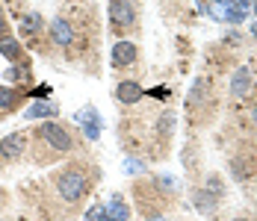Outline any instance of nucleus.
I'll return each mask as SVG.
<instances>
[{"mask_svg": "<svg viewBox=\"0 0 257 221\" xmlns=\"http://www.w3.org/2000/svg\"><path fill=\"white\" fill-rule=\"evenodd\" d=\"M77 121L86 127V136H89V139H98V136H101V121H98L95 109H83L77 115Z\"/></svg>", "mask_w": 257, "mask_h": 221, "instance_id": "9", "label": "nucleus"}, {"mask_svg": "<svg viewBox=\"0 0 257 221\" xmlns=\"http://www.w3.org/2000/svg\"><path fill=\"white\" fill-rule=\"evenodd\" d=\"M12 106H15V95H12V89L0 86V109H12Z\"/></svg>", "mask_w": 257, "mask_h": 221, "instance_id": "14", "label": "nucleus"}, {"mask_svg": "<svg viewBox=\"0 0 257 221\" xmlns=\"http://www.w3.org/2000/svg\"><path fill=\"white\" fill-rule=\"evenodd\" d=\"M48 145H53L56 150H71V136L59 127V124H53V121H48L45 127H42V133H39Z\"/></svg>", "mask_w": 257, "mask_h": 221, "instance_id": "2", "label": "nucleus"}, {"mask_svg": "<svg viewBox=\"0 0 257 221\" xmlns=\"http://www.w3.org/2000/svg\"><path fill=\"white\" fill-rule=\"evenodd\" d=\"M112 62L118 65V68H127L136 62V45L133 42H115V48H112Z\"/></svg>", "mask_w": 257, "mask_h": 221, "instance_id": "5", "label": "nucleus"}, {"mask_svg": "<svg viewBox=\"0 0 257 221\" xmlns=\"http://www.w3.org/2000/svg\"><path fill=\"white\" fill-rule=\"evenodd\" d=\"M109 18H112V24L127 27V24H133V18H136V9L130 6L127 0H112V3H109Z\"/></svg>", "mask_w": 257, "mask_h": 221, "instance_id": "4", "label": "nucleus"}, {"mask_svg": "<svg viewBox=\"0 0 257 221\" xmlns=\"http://www.w3.org/2000/svg\"><path fill=\"white\" fill-rule=\"evenodd\" d=\"M198 206H201V209H204V212H207V209L213 206V200H210V197H207V195H198Z\"/></svg>", "mask_w": 257, "mask_h": 221, "instance_id": "16", "label": "nucleus"}, {"mask_svg": "<svg viewBox=\"0 0 257 221\" xmlns=\"http://www.w3.org/2000/svg\"><path fill=\"white\" fill-rule=\"evenodd\" d=\"M53 115V106L51 103H33L27 109V118H51Z\"/></svg>", "mask_w": 257, "mask_h": 221, "instance_id": "13", "label": "nucleus"}, {"mask_svg": "<svg viewBox=\"0 0 257 221\" xmlns=\"http://www.w3.org/2000/svg\"><path fill=\"white\" fill-rule=\"evenodd\" d=\"M39 24H42V21H39V15H27V21H21V27H24L27 33H33V30H39Z\"/></svg>", "mask_w": 257, "mask_h": 221, "instance_id": "15", "label": "nucleus"}, {"mask_svg": "<svg viewBox=\"0 0 257 221\" xmlns=\"http://www.w3.org/2000/svg\"><path fill=\"white\" fill-rule=\"evenodd\" d=\"M115 98L121 100V103H136V100H142V86L139 83H118V89H115Z\"/></svg>", "mask_w": 257, "mask_h": 221, "instance_id": "7", "label": "nucleus"}, {"mask_svg": "<svg viewBox=\"0 0 257 221\" xmlns=\"http://www.w3.org/2000/svg\"><path fill=\"white\" fill-rule=\"evenodd\" d=\"M103 215H109L112 221H127V206L118 200V197H112L109 203H106V212Z\"/></svg>", "mask_w": 257, "mask_h": 221, "instance_id": "11", "label": "nucleus"}, {"mask_svg": "<svg viewBox=\"0 0 257 221\" xmlns=\"http://www.w3.org/2000/svg\"><path fill=\"white\" fill-rule=\"evenodd\" d=\"M210 12H213L219 21H233V24H239V21L245 18V9L233 6V3H228V0H216V3L210 6Z\"/></svg>", "mask_w": 257, "mask_h": 221, "instance_id": "3", "label": "nucleus"}, {"mask_svg": "<svg viewBox=\"0 0 257 221\" xmlns=\"http://www.w3.org/2000/svg\"><path fill=\"white\" fill-rule=\"evenodd\" d=\"M51 36L56 45H71V39H74V33H71V27L65 18H53L51 21Z\"/></svg>", "mask_w": 257, "mask_h": 221, "instance_id": "8", "label": "nucleus"}, {"mask_svg": "<svg viewBox=\"0 0 257 221\" xmlns=\"http://www.w3.org/2000/svg\"><path fill=\"white\" fill-rule=\"evenodd\" d=\"M254 118H257V109H254Z\"/></svg>", "mask_w": 257, "mask_h": 221, "instance_id": "20", "label": "nucleus"}, {"mask_svg": "<svg viewBox=\"0 0 257 221\" xmlns=\"http://www.w3.org/2000/svg\"><path fill=\"white\" fill-rule=\"evenodd\" d=\"M21 153H24V136H21V133H12V136H6V139L0 142V156L15 159V156H21Z\"/></svg>", "mask_w": 257, "mask_h": 221, "instance_id": "6", "label": "nucleus"}, {"mask_svg": "<svg viewBox=\"0 0 257 221\" xmlns=\"http://www.w3.org/2000/svg\"><path fill=\"white\" fill-rule=\"evenodd\" d=\"M251 89V77H248V68H239V71L233 74L231 80V92L233 95H245Z\"/></svg>", "mask_w": 257, "mask_h": 221, "instance_id": "10", "label": "nucleus"}, {"mask_svg": "<svg viewBox=\"0 0 257 221\" xmlns=\"http://www.w3.org/2000/svg\"><path fill=\"white\" fill-rule=\"evenodd\" d=\"M251 33H254V36H257V24H254V27H251Z\"/></svg>", "mask_w": 257, "mask_h": 221, "instance_id": "18", "label": "nucleus"}, {"mask_svg": "<svg viewBox=\"0 0 257 221\" xmlns=\"http://www.w3.org/2000/svg\"><path fill=\"white\" fill-rule=\"evenodd\" d=\"M0 53H3L6 59H15V56L21 53V45H18L12 36H3V39H0Z\"/></svg>", "mask_w": 257, "mask_h": 221, "instance_id": "12", "label": "nucleus"}, {"mask_svg": "<svg viewBox=\"0 0 257 221\" xmlns=\"http://www.w3.org/2000/svg\"><path fill=\"white\" fill-rule=\"evenodd\" d=\"M56 189L65 200H80L86 195V177L80 171H65L59 180H56Z\"/></svg>", "mask_w": 257, "mask_h": 221, "instance_id": "1", "label": "nucleus"}, {"mask_svg": "<svg viewBox=\"0 0 257 221\" xmlns=\"http://www.w3.org/2000/svg\"><path fill=\"white\" fill-rule=\"evenodd\" d=\"M0 30H3V18H0Z\"/></svg>", "mask_w": 257, "mask_h": 221, "instance_id": "19", "label": "nucleus"}, {"mask_svg": "<svg viewBox=\"0 0 257 221\" xmlns=\"http://www.w3.org/2000/svg\"><path fill=\"white\" fill-rule=\"evenodd\" d=\"M98 221H112V218H109V215H98Z\"/></svg>", "mask_w": 257, "mask_h": 221, "instance_id": "17", "label": "nucleus"}]
</instances>
